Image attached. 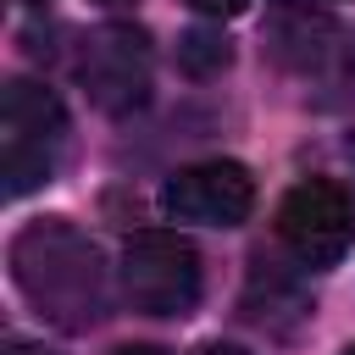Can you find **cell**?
I'll list each match as a JSON object with an SVG mask.
<instances>
[{
	"label": "cell",
	"mask_w": 355,
	"mask_h": 355,
	"mask_svg": "<svg viewBox=\"0 0 355 355\" xmlns=\"http://www.w3.org/2000/svg\"><path fill=\"white\" fill-rule=\"evenodd\" d=\"M161 211L200 227H239L255 211V178L239 161H194L161 183Z\"/></svg>",
	"instance_id": "cell-6"
},
{
	"label": "cell",
	"mask_w": 355,
	"mask_h": 355,
	"mask_svg": "<svg viewBox=\"0 0 355 355\" xmlns=\"http://www.w3.org/2000/svg\"><path fill=\"white\" fill-rule=\"evenodd\" d=\"M344 355H355V344H349V349H344Z\"/></svg>",
	"instance_id": "cell-16"
},
{
	"label": "cell",
	"mask_w": 355,
	"mask_h": 355,
	"mask_svg": "<svg viewBox=\"0 0 355 355\" xmlns=\"http://www.w3.org/2000/svg\"><path fill=\"white\" fill-rule=\"evenodd\" d=\"M200 250L172 227H144L122 244V294L144 316H189L200 305Z\"/></svg>",
	"instance_id": "cell-3"
},
{
	"label": "cell",
	"mask_w": 355,
	"mask_h": 355,
	"mask_svg": "<svg viewBox=\"0 0 355 355\" xmlns=\"http://www.w3.org/2000/svg\"><path fill=\"white\" fill-rule=\"evenodd\" d=\"M22 6H44V0H22Z\"/></svg>",
	"instance_id": "cell-15"
},
{
	"label": "cell",
	"mask_w": 355,
	"mask_h": 355,
	"mask_svg": "<svg viewBox=\"0 0 355 355\" xmlns=\"http://www.w3.org/2000/svg\"><path fill=\"white\" fill-rule=\"evenodd\" d=\"M150 78H155V50L150 33L133 22H105L78 50V83L105 116L139 111L150 100Z\"/></svg>",
	"instance_id": "cell-4"
},
{
	"label": "cell",
	"mask_w": 355,
	"mask_h": 355,
	"mask_svg": "<svg viewBox=\"0 0 355 355\" xmlns=\"http://www.w3.org/2000/svg\"><path fill=\"white\" fill-rule=\"evenodd\" d=\"M189 11H200V17H239V11H250V0H183Z\"/></svg>",
	"instance_id": "cell-10"
},
{
	"label": "cell",
	"mask_w": 355,
	"mask_h": 355,
	"mask_svg": "<svg viewBox=\"0 0 355 355\" xmlns=\"http://www.w3.org/2000/svg\"><path fill=\"white\" fill-rule=\"evenodd\" d=\"M94 6H128V0H94Z\"/></svg>",
	"instance_id": "cell-14"
},
{
	"label": "cell",
	"mask_w": 355,
	"mask_h": 355,
	"mask_svg": "<svg viewBox=\"0 0 355 355\" xmlns=\"http://www.w3.org/2000/svg\"><path fill=\"white\" fill-rule=\"evenodd\" d=\"M67 105L44 89V83H28V78H11L6 94H0V178H6V194L22 200L33 189H44L67 155Z\"/></svg>",
	"instance_id": "cell-2"
},
{
	"label": "cell",
	"mask_w": 355,
	"mask_h": 355,
	"mask_svg": "<svg viewBox=\"0 0 355 355\" xmlns=\"http://www.w3.org/2000/svg\"><path fill=\"white\" fill-rule=\"evenodd\" d=\"M233 61V39L222 28H189L178 39V72L183 78H216Z\"/></svg>",
	"instance_id": "cell-8"
},
{
	"label": "cell",
	"mask_w": 355,
	"mask_h": 355,
	"mask_svg": "<svg viewBox=\"0 0 355 355\" xmlns=\"http://www.w3.org/2000/svg\"><path fill=\"white\" fill-rule=\"evenodd\" d=\"M11 355H55V349H44V344H11Z\"/></svg>",
	"instance_id": "cell-13"
},
{
	"label": "cell",
	"mask_w": 355,
	"mask_h": 355,
	"mask_svg": "<svg viewBox=\"0 0 355 355\" xmlns=\"http://www.w3.org/2000/svg\"><path fill=\"white\" fill-rule=\"evenodd\" d=\"M277 239L311 272L338 266L344 250L355 244V200H349V189L333 183V178L294 183L283 194V205H277Z\"/></svg>",
	"instance_id": "cell-5"
},
{
	"label": "cell",
	"mask_w": 355,
	"mask_h": 355,
	"mask_svg": "<svg viewBox=\"0 0 355 355\" xmlns=\"http://www.w3.org/2000/svg\"><path fill=\"white\" fill-rule=\"evenodd\" d=\"M261 39L283 72H327L344 33H338L333 11H322L316 0H266Z\"/></svg>",
	"instance_id": "cell-7"
},
{
	"label": "cell",
	"mask_w": 355,
	"mask_h": 355,
	"mask_svg": "<svg viewBox=\"0 0 355 355\" xmlns=\"http://www.w3.org/2000/svg\"><path fill=\"white\" fill-rule=\"evenodd\" d=\"M183 355H250V349H239V344H222V338H211V344H194V349H183Z\"/></svg>",
	"instance_id": "cell-11"
},
{
	"label": "cell",
	"mask_w": 355,
	"mask_h": 355,
	"mask_svg": "<svg viewBox=\"0 0 355 355\" xmlns=\"http://www.w3.org/2000/svg\"><path fill=\"white\" fill-rule=\"evenodd\" d=\"M116 355H166V349H155V344H128V349H116Z\"/></svg>",
	"instance_id": "cell-12"
},
{
	"label": "cell",
	"mask_w": 355,
	"mask_h": 355,
	"mask_svg": "<svg viewBox=\"0 0 355 355\" xmlns=\"http://www.w3.org/2000/svg\"><path fill=\"white\" fill-rule=\"evenodd\" d=\"M327 83L344 89V100H355V39H338V50L327 61Z\"/></svg>",
	"instance_id": "cell-9"
},
{
	"label": "cell",
	"mask_w": 355,
	"mask_h": 355,
	"mask_svg": "<svg viewBox=\"0 0 355 355\" xmlns=\"http://www.w3.org/2000/svg\"><path fill=\"white\" fill-rule=\"evenodd\" d=\"M11 277L22 300L61 333H89L111 316V283L100 244L67 216H39L11 239Z\"/></svg>",
	"instance_id": "cell-1"
}]
</instances>
